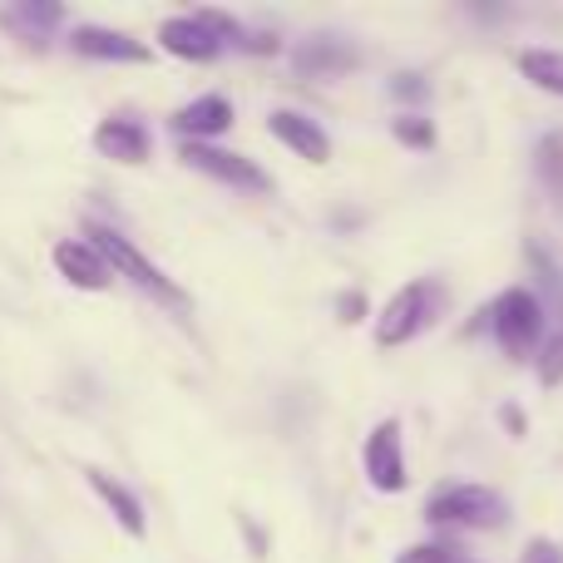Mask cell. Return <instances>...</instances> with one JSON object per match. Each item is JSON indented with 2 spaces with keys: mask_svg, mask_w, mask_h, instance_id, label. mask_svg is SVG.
Returning <instances> with one entry per match:
<instances>
[{
  "mask_svg": "<svg viewBox=\"0 0 563 563\" xmlns=\"http://www.w3.org/2000/svg\"><path fill=\"white\" fill-rule=\"evenodd\" d=\"M426 525L445 529V534H495L509 525V499L489 485L455 479V485H440L426 499Z\"/></svg>",
  "mask_w": 563,
  "mask_h": 563,
  "instance_id": "6da1fadb",
  "label": "cell"
},
{
  "mask_svg": "<svg viewBox=\"0 0 563 563\" xmlns=\"http://www.w3.org/2000/svg\"><path fill=\"white\" fill-rule=\"evenodd\" d=\"M485 317H489V336H495V346L505 351L509 361H534V351L544 346L549 311H544V297H539V291L505 287L485 307Z\"/></svg>",
  "mask_w": 563,
  "mask_h": 563,
  "instance_id": "7a4b0ae2",
  "label": "cell"
},
{
  "mask_svg": "<svg viewBox=\"0 0 563 563\" xmlns=\"http://www.w3.org/2000/svg\"><path fill=\"white\" fill-rule=\"evenodd\" d=\"M85 243L95 247L99 257H104L114 277H129L139 291H148V297L164 301V307H188V291L178 287L174 277H164V267L148 263V257L139 253V247L129 243L119 228H109V223H85Z\"/></svg>",
  "mask_w": 563,
  "mask_h": 563,
  "instance_id": "3957f363",
  "label": "cell"
},
{
  "mask_svg": "<svg viewBox=\"0 0 563 563\" xmlns=\"http://www.w3.org/2000/svg\"><path fill=\"white\" fill-rule=\"evenodd\" d=\"M445 301L450 297L435 277H416V282H406V287H396V297L376 311V346H386V351L410 346V341L445 311Z\"/></svg>",
  "mask_w": 563,
  "mask_h": 563,
  "instance_id": "277c9868",
  "label": "cell"
},
{
  "mask_svg": "<svg viewBox=\"0 0 563 563\" xmlns=\"http://www.w3.org/2000/svg\"><path fill=\"white\" fill-rule=\"evenodd\" d=\"M361 470H366V485L380 495H400L410 485V465H406V435H400V420L386 416L371 426L366 445H361Z\"/></svg>",
  "mask_w": 563,
  "mask_h": 563,
  "instance_id": "5b68a950",
  "label": "cell"
},
{
  "mask_svg": "<svg viewBox=\"0 0 563 563\" xmlns=\"http://www.w3.org/2000/svg\"><path fill=\"white\" fill-rule=\"evenodd\" d=\"M178 158H184L194 174L213 178V184H228V188H243V194H267V188H273V178L263 174V164H253L247 154H233V148L178 144Z\"/></svg>",
  "mask_w": 563,
  "mask_h": 563,
  "instance_id": "8992f818",
  "label": "cell"
},
{
  "mask_svg": "<svg viewBox=\"0 0 563 563\" xmlns=\"http://www.w3.org/2000/svg\"><path fill=\"white\" fill-rule=\"evenodd\" d=\"M356 65H361V49L336 35H311L301 45H291V69L307 79H336V75H351Z\"/></svg>",
  "mask_w": 563,
  "mask_h": 563,
  "instance_id": "52a82bcc",
  "label": "cell"
},
{
  "mask_svg": "<svg viewBox=\"0 0 563 563\" xmlns=\"http://www.w3.org/2000/svg\"><path fill=\"white\" fill-rule=\"evenodd\" d=\"M168 129H174L184 144H213V139H223L228 129H233V104H228L223 95H198L194 104H184L168 119Z\"/></svg>",
  "mask_w": 563,
  "mask_h": 563,
  "instance_id": "ba28073f",
  "label": "cell"
},
{
  "mask_svg": "<svg viewBox=\"0 0 563 563\" xmlns=\"http://www.w3.org/2000/svg\"><path fill=\"white\" fill-rule=\"evenodd\" d=\"M95 148L104 158H114V164H148V154H154V139H148V129L139 124L134 114H109L104 124L95 129Z\"/></svg>",
  "mask_w": 563,
  "mask_h": 563,
  "instance_id": "9c48e42d",
  "label": "cell"
},
{
  "mask_svg": "<svg viewBox=\"0 0 563 563\" xmlns=\"http://www.w3.org/2000/svg\"><path fill=\"white\" fill-rule=\"evenodd\" d=\"M267 129H273L277 144H287L291 154L307 158V164H327V158H331V134L311 114H297V109H273Z\"/></svg>",
  "mask_w": 563,
  "mask_h": 563,
  "instance_id": "30bf717a",
  "label": "cell"
},
{
  "mask_svg": "<svg viewBox=\"0 0 563 563\" xmlns=\"http://www.w3.org/2000/svg\"><path fill=\"white\" fill-rule=\"evenodd\" d=\"M69 45L85 59H114V65H144L148 59L144 40L124 35V30H109V25H75L69 30Z\"/></svg>",
  "mask_w": 563,
  "mask_h": 563,
  "instance_id": "8fae6325",
  "label": "cell"
},
{
  "mask_svg": "<svg viewBox=\"0 0 563 563\" xmlns=\"http://www.w3.org/2000/svg\"><path fill=\"white\" fill-rule=\"evenodd\" d=\"M158 45L178 59H194V65H208V59L223 55V40L208 25H198V15H168L158 25Z\"/></svg>",
  "mask_w": 563,
  "mask_h": 563,
  "instance_id": "7c38bea8",
  "label": "cell"
},
{
  "mask_svg": "<svg viewBox=\"0 0 563 563\" xmlns=\"http://www.w3.org/2000/svg\"><path fill=\"white\" fill-rule=\"evenodd\" d=\"M55 267H59V277L75 282V287H85V291H104L109 282H114L109 263L85 243V238H65V243H55Z\"/></svg>",
  "mask_w": 563,
  "mask_h": 563,
  "instance_id": "4fadbf2b",
  "label": "cell"
},
{
  "mask_svg": "<svg viewBox=\"0 0 563 563\" xmlns=\"http://www.w3.org/2000/svg\"><path fill=\"white\" fill-rule=\"evenodd\" d=\"M89 489H95L99 499H104V509L119 519V529H124L129 539H144L148 534V519H144V505H139V495L129 485H119L114 475H104V470H85Z\"/></svg>",
  "mask_w": 563,
  "mask_h": 563,
  "instance_id": "5bb4252c",
  "label": "cell"
},
{
  "mask_svg": "<svg viewBox=\"0 0 563 563\" xmlns=\"http://www.w3.org/2000/svg\"><path fill=\"white\" fill-rule=\"evenodd\" d=\"M59 20H65V5H55V0H20V5L0 10V25L15 30L20 40H40L45 30H55Z\"/></svg>",
  "mask_w": 563,
  "mask_h": 563,
  "instance_id": "9a60e30c",
  "label": "cell"
},
{
  "mask_svg": "<svg viewBox=\"0 0 563 563\" xmlns=\"http://www.w3.org/2000/svg\"><path fill=\"white\" fill-rule=\"evenodd\" d=\"M519 75L529 79L534 89H544V95L563 99V49H519Z\"/></svg>",
  "mask_w": 563,
  "mask_h": 563,
  "instance_id": "2e32d148",
  "label": "cell"
},
{
  "mask_svg": "<svg viewBox=\"0 0 563 563\" xmlns=\"http://www.w3.org/2000/svg\"><path fill=\"white\" fill-rule=\"evenodd\" d=\"M534 174L554 198H563V134H544L534 148Z\"/></svg>",
  "mask_w": 563,
  "mask_h": 563,
  "instance_id": "e0dca14e",
  "label": "cell"
},
{
  "mask_svg": "<svg viewBox=\"0 0 563 563\" xmlns=\"http://www.w3.org/2000/svg\"><path fill=\"white\" fill-rule=\"evenodd\" d=\"M390 134H396V144L420 148V154H430V148H435V124H430L426 114H406V109H400V114L390 119Z\"/></svg>",
  "mask_w": 563,
  "mask_h": 563,
  "instance_id": "ac0fdd59",
  "label": "cell"
},
{
  "mask_svg": "<svg viewBox=\"0 0 563 563\" xmlns=\"http://www.w3.org/2000/svg\"><path fill=\"white\" fill-rule=\"evenodd\" d=\"M390 99H396V104H406V114H426V99H430L426 75H410V69L390 75Z\"/></svg>",
  "mask_w": 563,
  "mask_h": 563,
  "instance_id": "d6986e66",
  "label": "cell"
},
{
  "mask_svg": "<svg viewBox=\"0 0 563 563\" xmlns=\"http://www.w3.org/2000/svg\"><path fill=\"white\" fill-rule=\"evenodd\" d=\"M534 371L544 386H563V331L544 336V346L534 351Z\"/></svg>",
  "mask_w": 563,
  "mask_h": 563,
  "instance_id": "ffe728a7",
  "label": "cell"
},
{
  "mask_svg": "<svg viewBox=\"0 0 563 563\" xmlns=\"http://www.w3.org/2000/svg\"><path fill=\"white\" fill-rule=\"evenodd\" d=\"M396 563H460V549L455 544H410L396 554Z\"/></svg>",
  "mask_w": 563,
  "mask_h": 563,
  "instance_id": "44dd1931",
  "label": "cell"
},
{
  "mask_svg": "<svg viewBox=\"0 0 563 563\" xmlns=\"http://www.w3.org/2000/svg\"><path fill=\"white\" fill-rule=\"evenodd\" d=\"M519 563H563V554H559L554 539L539 534V539H529V544H525V554H519Z\"/></svg>",
  "mask_w": 563,
  "mask_h": 563,
  "instance_id": "7402d4cb",
  "label": "cell"
},
{
  "mask_svg": "<svg viewBox=\"0 0 563 563\" xmlns=\"http://www.w3.org/2000/svg\"><path fill=\"white\" fill-rule=\"evenodd\" d=\"M336 307H341V321H361V317H366V301H361V291H341Z\"/></svg>",
  "mask_w": 563,
  "mask_h": 563,
  "instance_id": "603a6c76",
  "label": "cell"
},
{
  "mask_svg": "<svg viewBox=\"0 0 563 563\" xmlns=\"http://www.w3.org/2000/svg\"><path fill=\"white\" fill-rule=\"evenodd\" d=\"M499 420H505V426H509V435H529V426H525V410H519V406H499Z\"/></svg>",
  "mask_w": 563,
  "mask_h": 563,
  "instance_id": "cb8c5ba5",
  "label": "cell"
},
{
  "mask_svg": "<svg viewBox=\"0 0 563 563\" xmlns=\"http://www.w3.org/2000/svg\"><path fill=\"white\" fill-rule=\"evenodd\" d=\"M243 534H247V544L257 549V559H263V554H267V534H263V529H257V525H247V519H243Z\"/></svg>",
  "mask_w": 563,
  "mask_h": 563,
  "instance_id": "d4e9b609",
  "label": "cell"
},
{
  "mask_svg": "<svg viewBox=\"0 0 563 563\" xmlns=\"http://www.w3.org/2000/svg\"><path fill=\"white\" fill-rule=\"evenodd\" d=\"M460 563H475V559H460Z\"/></svg>",
  "mask_w": 563,
  "mask_h": 563,
  "instance_id": "484cf974",
  "label": "cell"
}]
</instances>
